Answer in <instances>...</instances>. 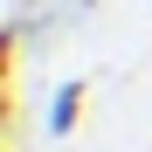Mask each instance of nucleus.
<instances>
[{
    "label": "nucleus",
    "instance_id": "1",
    "mask_svg": "<svg viewBox=\"0 0 152 152\" xmlns=\"http://www.w3.org/2000/svg\"><path fill=\"white\" fill-rule=\"evenodd\" d=\"M83 97H90V83H62V90H56V104H48V132H56V138H69V132H76Z\"/></svg>",
    "mask_w": 152,
    "mask_h": 152
}]
</instances>
